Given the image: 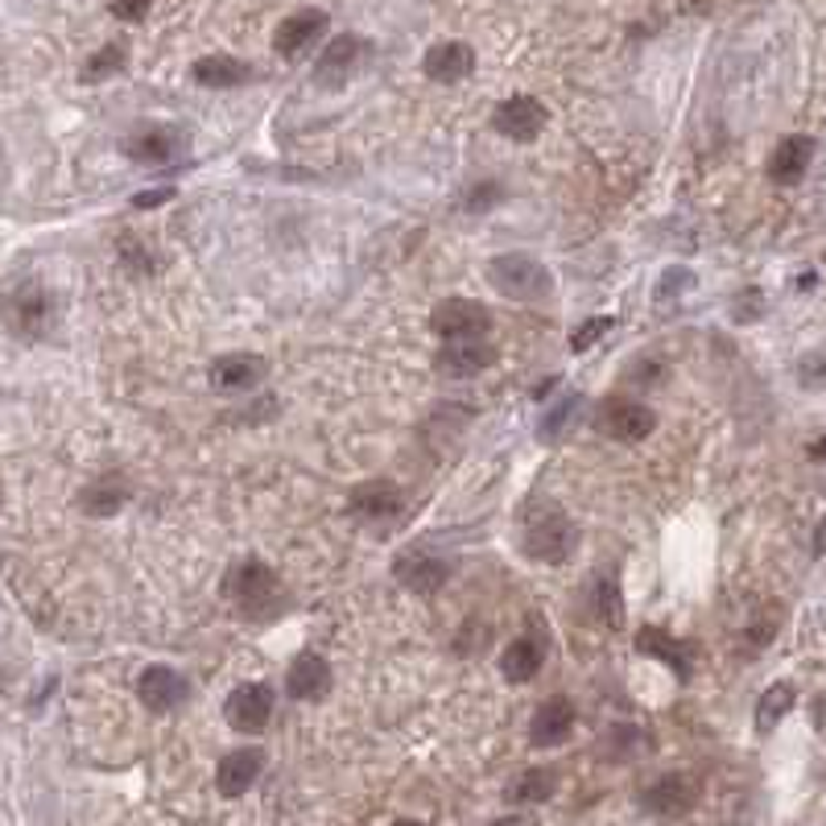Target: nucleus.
<instances>
[{
	"label": "nucleus",
	"mask_w": 826,
	"mask_h": 826,
	"mask_svg": "<svg viewBox=\"0 0 826 826\" xmlns=\"http://www.w3.org/2000/svg\"><path fill=\"white\" fill-rule=\"evenodd\" d=\"M542 661H546L542 645H537V640H530V637H521V640H513L504 654H500V673H504V682L525 687V682H533V678H537Z\"/></svg>",
	"instance_id": "obj_23"
},
{
	"label": "nucleus",
	"mask_w": 826,
	"mask_h": 826,
	"mask_svg": "<svg viewBox=\"0 0 826 826\" xmlns=\"http://www.w3.org/2000/svg\"><path fill=\"white\" fill-rule=\"evenodd\" d=\"M488 281L492 290L513 302H542V297L554 294V273H550L537 257L530 252H504V257H492L488 261Z\"/></svg>",
	"instance_id": "obj_2"
},
{
	"label": "nucleus",
	"mask_w": 826,
	"mask_h": 826,
	"mask_svg": "<svg viewBox=\"0 0 826 826\" xmlns=\"http://www.w3.org/2000/svg\"><path fill=\"white\" fill-rule=\"evenodd\" d=\"M611 327H616V318H611V314H592L587 323H578V327L571 331V352H587V347H595Z\"/></svg>",
	"instance_id": "obj_32"
},
{
	"label": "nucleus",
	"mask_w": 826,
	"mask_h": 826,
	"mask_svg": "<svg viewBox=\"0 0 826 826\" xmlns=\"http://www.w3.org/2000/svg\"><path fill=\"white\" fill-rule=\"evenodd\" d=\"M121 66H125V46H121V42H112V46L95 50L92 63L83 66V79H87V83H100V79L116 75Z\"/></svg>",
	"instance_id": "obj_31"
},
{
	"label": "nucleus",
	"mask_w": 826,
	"mask_h": 826,
	"mask_svg": "<svg viewBox=\"0 0 826 826\" xmlns=\"http://www.w3.org/2000/svg\"><path fill=\"white\" fill-rule=\"evenodd\" d=\"M500 199H504V187H500V182H475V187L468 190V199H463V211L483 216V211H492Z\"/></svg>",
	"instance_id": "obj_34"
},
{
	"label": "nucleus",
	"mask_w": 826,
	"mask_h": 826,
	"mask_svg": "<svg viewBox=\"0 0 826 826\" xmlns=\"http://www.w3.org/2000/svg\"><path fill=\"white\" fill-rule=\"evenodd\" d=\"M331 682H335V673H331L327 657H318L314 649L297 654L294 661H290V673H285V690H290V699H297V702L327 699Z\"/></svg>",
	"instance_id": "obj_15"
},
{
	"label": "nucleus",
	"mask_w": 826,
	"mask_h": 826,
	"mask_svg": "<svg viewBox=\"0 0 826 826\" xmlns=\"http://www.w3.org/2000/svg\"><path fill=\"white\" fill-rule=\"evenodd\" d=\"M637 654L645 657H657V661H666L682 682L690 678V657H687V645L682 640H673L670 632H661V628H640L637 632Z\"/></svg>",
	"instance_id": "obj_24"
},
{
	"label": "nucleus",
	"mask_w": 826,
	"mask_h": 826,
	"mask_svg": "<svg viewBox=\"0 0 826 826\" xmlns=\"http://www.w3.org/2000/svg\"><path fill=\"white\" fill-rule=\"evenodd\" d=\"M814 728H823L826 732V694L823 699H814Z\"/></svg>",
	"instance_id": "obj_40"
},
{
	"label": "nucleus",
	"mask_w": 826,
	"mask_h": 826,
	"mask_svg": "<svg viewBox=\"0 0 826 826\" xmlns=\"http://www.w3.org/2000/svg\"><path fill=\"white\" fill-rule=\"evenodd\" d=\"M187 145H190V137L182 128L149 125L125 140V154L133 157V161H140V166H166V161L187 154Z\"/></svg>",
	"instance_id": "obj_13"
},
{
	"label": "nucleus",
	"mask_w": 826,
	"mask_h": 826,
	"mask_svg": "<svg viewBox=\"0 0 826 826\" xmlns=\"http://www.w3.org/2000/svg\"><path fill=\"white\" fill-rule=\"evenodd\" d=\"M546 121H550L546 104L533 100V95H513V100L496 104V112H492V128H496L500 137L521 140V145H530V140L542 137Z\"/></svg>",
	"instance_id": "obj_8"
},
{
	"label": "nucleus",
	"mask_w": 826,
	"mask_h": 826,
	"mask_svg": "<svg viewBox=\"0 0 826 826\" xmlns=\"http://www.w3.org/2000/svg\"><path fill=\"white\" fill-rule=\"evenodd\" d=\"M826 550V516H823V525H818V533H814V554H823Z\"/></svg>",
	"instance_id": "obj_41"
},
{
	"label": "nucleus",
	"mask_w": 826,
	"mask_h": 826,
	"mask_svg": "<svg viewBox=\"0 0 826 826\" xmlns=\"http://www.w3.org/2000/svg\"><path fill=\"white\" fill-rule=\"evenodd\" d=\"M694 802H699V781L687 773H666L640 794V806L657 818H682L694 811Z\"/></svg>",
	"instance_id": "obj_10"
},
{
	"label": "nucleus",
	"mask_w": 826,
	"mask_h": 826,
	"mask_svg": "<svg viewBox=\"0 0 826 826\" xmlns=\"http://www.w3.org/2000/svg\"><path fill=\"white\" fill-rule=\"evenodd\" d=\"M583 409H587V401H583L578 393H575V397H562L558 406H554L546 418L537 421V438H542V442H562V435H566V430H575V421H578V414H583Z\"/></svg>",
	"instance_id": "obj_28"
},
{
	"label": "nucleus",
	"mask_w": 826,
	"mask_h": 826,
	"mask_svg": "<svg viewBox=\"0 0 826 826\" xmlns=\"http://www.w3.org/2000/svg\"><path fill=\"white\" fill-rule=\"evenodd\" d=\"M149 9H154V0H112V13L121 21H140Z\"/></svg>",
	"instance_id": "obj_37"
},
{
	"label": "nucleus",
	"mask_w": 826,
	"mask_h": 826,
	"mask_svg": "<svg viewBox=\"0 0 826 826\" xmlns=\"http://www.w3.org/2000/svg\"><path fill=\"white\" fill-rule=\"evenodd\" d=\"M0 174H4V161H0Z\"/></svg>",
	"instance_id": "obj_45"
},
{
	"label": "nucleus",
	"mask_w": 826,
	"mask_h": 826,
	"mask_svg": "<svg viewBox=\"0 0 826 826\" xmlns=\"http://www.w3.org/2000/svg\"><path fill=\"white\" fill-rule=\"evenodd\" d=\"M595 608H599V620L608 628H620L624 624V599H620V583L616 578H599L595 587Z\"/></svg>",
	"instance_id": "obj_30"
},
{
	"label": "nucleus",
	"mask_w": 826,
	"mask_h": 826,
	"mask_svg": "<svg viewBox=\"0 0 826 826\" xmlns=\"http://www.w3.org/2000/svg\"><path fill=\"white\" fill-rule=\"evenodd\" d=\"M430 327H435L442 339H451V344H459V339H480V335H488V327H492V314H488L483 302H471V297H442L435 306V314H430Z\"/></svg>",
	"instance_id": "obj_4"
},
{
	"label": "nucleus",
	"mask_w": 826,
	"mask_h": 826,
	"mask_svg": "<svg viewBox=\"0 0 826 826\" xmlns=\"http://www.w3.org/2000/svg\"><path fill=\"white\" fill-rule=\"evenodd\" d=\"M811 161H814V137L794 133V137L777 140V149L769 157V178H773L777 187H794V182L806 178Z\"/></svg>",
	"instance_id": "obj_19"
},
{
	"label": "nucleus",
	"mask_w": 826,
	"mask_h": 826,
	"mask_svg": "<svg viewBox=\"0 0 826 826\" xmlns=\"http://www.w3.org/2000/svg\"><path fill=\"white\" fill-rule=\"evenodd\" d=\"M632 376H637V380H645V385L654 389L657 380L666 376V368H661V364H637V368H632Z\"/></svg>",
	"instance_id": "obj_39"
},
{
	"label": "nucleus",
	"mask_w": 826,
	"mask_h": 826,
	"mask_svg": "<svg viewBox=\"0 0 826 826\" xmlns=\"http://www.w3.org/2000/svg\"><path fill=\"white\" fill-rule=\"evenodd\" d=\"M121 249H125V252H121V257H125V265L133 269L137 278H140V273H154V261L145 257V244H137L133 236H125V240H121Z\"/></svg>",
	"instance_id": "obj_36"
},
{
	"label": "nucleus",
	"mask_w": 826,
	"mask_h": 826,
	"mask_svg": "<svg viewBox=\"0 0 826 826\" xmlns=\"http://www.w3.org/2000/svg\"><path fill=\"white\" fill-rule=\"evenodd\" d=\"M690 285H694V269H687V265H673V269H666V273L657 278V302H666V297L687 294Z\"/></svg>",
	"instance_id": "obj_33"
},
{
	"label": "nucleus",
	"mask_w": 826,
	"mask_h": 826,
	"mask_svg": "<svg viewBox=\"0 0 826 826\" xmlns=\"http://www.w3.org/2000/svg\"><path fill=\"white\" fill-rule=\"evenodd\" d=\"M223 715H228V723H232L236 732H244V735L265 732L269 719H273V687H265V682H244V687H236L232 694H228V702H223Z\"/></svg>",
	"instance_id": "obj_9"
},
{
	"label": "nucleus",
	"mask_w": 826,
	"mask_h": 826,
	"mask_svg": "<svg viewBox=\"0 0 826 826\" xmlns=\"http://www.w3.org/2000/svg\"><path fill=\"white\" fill-rule=\"evenodd\" d=\"M54 323V297L42 281H21L4 297V327L21 339H42Z\"/></svg>",
	"instance_id": "obj_3"
},
{
	"label": "nucleus",
	"mask_w": 826,
	"mask_h": 826,
	"mask_svg": "<svg viewBox=\"0 0 826 826\" xmlns=\"http://www.w3.org/2000/svg\"><path fill=\"white\" fill-rule=\"evenodd\" d=\"M393 826H421V823H414V818H401V823H393Z\"/></svg>",
	"instance_id": "obj_44"
},
{
	"label": "nucleus",
	"mask_w": 826,
	"mask_h": 826,
	"mask_svg": "<svg viewBox=\"0 0 826 826\" xmlns=\"http://www.w3.org/2000/svg\"><path fill=\"white\" fill-rule=\"evenodd\" d=\"M554 790H558V773H554V769H525V773L509 785V797H513V802H550Z\"/></svg>",
	"instance_id": "obj_29"
},
{
	"label": "nucleus",
	"mask_w": 826,
	"mask_h": 826,
	"mask_svg": "<svg viewBox=\"0 0 826 826\" xmlns=\"http://www.w3.org/2000/svg\"><path fill=\"white\" fill-rule=\"evenodd\" d=\"M401 504H406V496H401V488H397L393 480H368L352 492V513L364 516V521L397 516L401 513Z\"/></svg>",
	"instance_id": "obj_22"
},
{
	"label": "nucleus",
	"mask_w": 826,
	"mask_h": 826,
	"mask_svg": "<svg viewBox=\"0 0 826 826\" xmlns=\"http://www.w3.org/2000/svg\"><path fill=\"white\" fill-rule=\"evenodd\" d=\"M571 732H575V707H571V699L554 694V699H546L533 711V719H530L533 749H558V744L571 740Z\"/></svg>",
	"instance_id": "obj_16"
},
{
	"label": "nucleus",
	"mask_w": 826,
	"mask_h": 826,
	"mask_svg": "<svg viewBox=\"0 0 826 826\" xmlns=\"http://www.w3.org/2000/svg\"><path fill=\"white\" fill-rule=\"evenodd\" d=\"M261 769H265V752L261 749H236L228 752L223 761H219L216 769V785L223 797H240L252 790V781L261 777Z\"/></svg>",
	"instance_id": "obj_20"
},
{
	"label": "nucleus",
	"mask_w": 826,
	"mask_h": 826,
	"mask_svg": "<svg viewBox=\"0 0 826 826\" xmlns=\"http://www.w3.org/2000/svg\"><path fill=\"white\" fill-rule=\"evenodd\" d=\"M323 33H327V13H323V9H302V13L285 17V21L278 25V33H273V50H278L281 59L294 63V59H302Z\"/></svg>",
	"instance_id": "obj_14"
},
{
	"label": "nucleus",
	"mask_w": 826,
	"mask_h": 826,
	"mask_svg": "<svg viewBox=\"0 0 826 826\" xmlns=\"http://www.w3.org/2000/svg\"><path fill=\"white\" fill-rule=\"evenodd\" d=\"M223 595L232 599V608L240 611L244 620H273L278 611L290 608V595L281 587V578L269 571L265 562H257V558H244L240 566L228 571Z\"/></svg>",
	"instance_id": "obj_1"
},
{
	"label": "nucleus",
	"mask_w": 826,
	"mask_h": 826,
	"mask_svg": "<svg viewBox=\"0 0 826 826\" xmlns=\"http://www.w3.org/2000/svg\"><path fill=\"white\" fill-rule=\"evenodd\" d=\"M393 575H397V583L409 587V592L435 595L438 587L451 578V562L438 558V554H426L421 546H414V550H406V554L393 558Z\"/></svg>",
	"instance_id": "obj_12"
},
{
	"label": "nucleus",
	"mask_w": 826,
	"mask_h": 826,
	"mask_svg": "<svg viewBox=\"0 0 826 826\" xmlns=\"http://www.w3.org/2000/svg\"><path fill=\"white\" fill-rule=\"evenodd\" d=\"M364 59H368V42L356 38V33H339V38L327 42V50L318 54V63H314V83L327 87V92L331 87H344L347 79L364 66Z\"/></svg>",
	"instance_id": "obj_7"
},
{
	"label": "nucleus",
	"mask_w": 826,
	"mask_h": 826,
	"mask_svg": "<svg viewBox=\"0 0 826 826\" xmlns=\"http://www.w3.org/2000/svg\"><path fill=\"white\" fill-rule=\"evenodd\" d=\"M249 75H252L249 66L240 63V59H228V54H207V59H199V63L190 66V79H195L199 87H216V92L240 87Z\"/></svg>",
	"instance_id": "obj_25"
},
{
	"label": "nucleus",
	"mask_w": 826,
	"mask_h": 826,
	"mask_svg": "<svg viewBox=\"0 0 826 826\" xmlns=\"http://www.w3.org/2000/svg\"><path fill=\"white\" fill-rule=\"evenodd\" d=\"M125 500H128V483L121 480V475H104V480H95L83 488L79 504H83L87 516H116L125 509Z\"/></svg>",
	"instance_id": "obj_26"
},
{
	"label": "nucleus",
	"mask_w": 826,
	"mask_h": 826,
	"mask_svg": "<svg viewBox=\"0 0 826 826\" xmlns=\"http://www.w3.org/2000/svg\"><path fill=\"white\" fill-rule=\"evenodd\" d=\"M269 376V359L252 356V352H240V356H219L211 364V385L219 393H252L257 385H265Z\"/></svg>",
	"instance_id": "obj_17"
},
{
	"label": "nucleus",
	"mask_w": 826,
	"mask_h": 826,
	"mask_svg": "<svg viewBox=\"0 0 826 826\" xmlns=\"http://www.w3.org/2000/svg\"><path fill=\"white\" fill-rule=\"evenodd\" d=\"M797 380L806 389H826V352H806L797 359Z\"/></svg>",
	"instance_id": "obj_35"
},
{
	"label": "nucleus",
	"mask_w": 826,
	"mask_h": 826,
	"mask_svg": "<svg viewBox=\"0 0 826 826\" xmlns=\"http://www.w3.org/2000/svg\"><path fill=\"white\" fill-rule=\"evenodd\" d=\"M811 459H826V435L818 438V442H814V447H811Z\"/></svg>",
	"instance_id": "obj_42"
},
{
	"label": "nucleus",
	"mask_w": 826,
	"mask_h": 826,
	"mask_svg": "<svg viewBox=\"0 0 826 826\" xmlns=\"http://www.w3.org/2000/svg\"><path fill=\"white\" fill-rule=\"evenodd\" d=\"M578 546V530L566 521L562 513L537 516L530 530H525V554L537 562H566Z\"/></svg>",
	"instance_id": "obj_6"
},
{
	"label": "nucleus",
	"mask_w": 826,
	"mask_h": 826,
	"mask_svg": "<svg viewBox=\"0 0 826 826\" xmlns=\"http://www.w3.org/2000/svg\"><path fill=\"white\" fill-rule=\"evenodd\" d=\"M421 71L435 83H463L475 71V50L468 42H438V46L426 50Z\"/></svg>",
	"instance_id": "obj_18"
},
{
	"label": "nucleus",
	"mask_w": 826,
	"mask_h": 826,
	"mask_svg": "<svg viewBox=\"0 0 826 826\" xmlns=\"http://www.w3.org/2000/svg\"><path fill=\"white\" fill-rule=\"evenodd\" d=\"M137 699L154 715H170V711H178L190 699V682L178 670H170V666H149L137 678Z\"/></svg>",
	"instance_id": "obj_11"
},
{
	"label": "nucleus",
	"mask_w": 826,
	"mask_h": 826,
	"mask_svg": "<svg viewBox=\"0 0 826 826\" xmlns=\"http://www.w3.org/2000/svg\"><path fill=\"white\" fill-rule=\"evenodd\" d=\"M654 426H657L654 409L640 406V401H628V397H611L595 414V430L616 438V442H640V438L654 435Z\"/></svg>",
	"instance_id": "obj_5"
},
{
	"label": "nucleus",
	"mask_w": 826,
	"mask_h": 826,
	"mask_svg": "<svg viewBox=\"0 0 826 826\" xmlns=\"http://www.w3.org/2000/svg\"><path fill=\"white\" fill-rule=\"evenodd\" d=\"M492 364H496V347L480 344V339H459V344H447L435 356L438 373L454 376V380H463V376H480L483 368H492Z\"/></svg>",
	"instance_id": "obj_21"
},
{
	"label": "nucleus",
	"mask_w": 826,
	"mask_h": 826,
	"mask_svg": "<svg viewBox=\"0 0 826 826\" xmlns=\"http://www.w3.org/2000/svg\"><path fill=\"white\" fill-rule=\"evenodd\" d=\"M174 199V187H157V190H140V195H133V207L137 211H149V207H161Z\"/></svg>",
	"instance_id": "obj_38"
},
{
	"label": "nucleus",
	"mask_w": 826,
	"mask_h": 826,
	"mask_svg": "<svg viewBox=\"0 0 826 826\" xmlns=\"http://www.w3.org/2000/svg\"><path fill=\"white\" fill-rule=\"evenodd\" d=\"M492 826H521L516 818H500V823H492Z\"/></svg>",
	"instance_id": "obj_43"
},
{
	"label": "nucleus",
	"mask_w": 826,
	"mask_h": 826,
	"mask_svg": "<svg viewBox=\"0 0 826 826\" xmlns=\"http://www.w3.org/2000/svg\"><path fill=\"white\" fill-rule=\"evenodd\" d=\"M794 702H797L794 682H773L761 694V702H756V732H773L781 719L794 711Z\"/></svg>",
	"instance_id": "obj_27"
}]
</instances>
